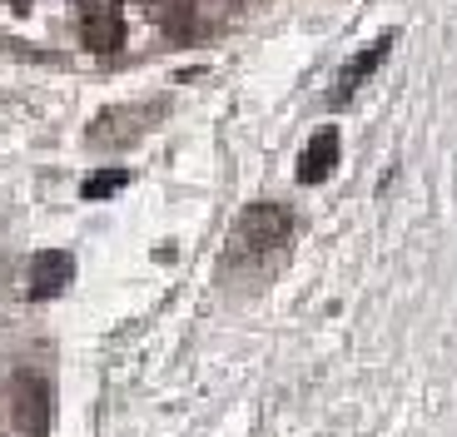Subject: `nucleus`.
<instances>
[{
    "instance_id": "nucleus-5",
    "label": "nucleus",
    "mask_w": 457,
    "mask_h": 437,
    "mask_svg": "<svg viewBox=\"0 0 457 437\" xmlns=\"http://www.w3.org/2000/svg\"><path fill=\"white\" fill-rule=\"evenodd\" d=\"M333 164H338V129H319V135L303 144V160H298V179L303 185H323L333 174Z\"/></svg>"
},
{
    "instance_id": "nucleus-2",
    "label": "nucleus",
    "mask_w": 457,
    "mask_h": 437,
    "mask_svg": "<svg viewBox=\"0 0 457 437\" xmlns=\"http://www.w3.org/2000/svg\"><path fill=\"white\" fill-rule=\"evenodd\" d=\"M239 249L244 253H269L294 234V218H288L284 204H249L239 214Z\"/></svg>"
},
{
    "instance_id": "nucleus-1",
    "label": "nucleus",
    "mask_w": 457,
    "mask_h": 437,
    "mask_svg": "<svg viewBox=\"0 0 457 437\" xmlns=\"http://www.w3.org/2000/svg\"><path fill=\"white\" fill-rule=\"evenodd\" d=\"M50 413H55V398H50V383L40 373H15L11 383V417L21 437H50Z\"/></svg>"
},
{
    "instance_id": "nucleus-9",
    "label": "nucleus",
    "mask_w": 457,
    "mask_h": 437,
    "mask_svg": "<svg viewBox=\"0 0 457 437\" xmlns=\"http://www.w3.org/2000/svg\"><path fill=\"white\" fill-rule=\"evenodd\" d=\"M125 185H129L125 169H100V174H90V179L80 185V194H85V199H110L114 189H125Z\"/></svg>"
},
{
    "instance_id": "nucleus-6",
    "label": "nucleus",
    "mask_w": 457,
    "mask_h": 437,
    "mask_svg": "<svg viewBox=\"0 0 457 437\" xmlns=\"http://www.w3.org/2000/svg\"><path fill=\"white\" fill-rule=\"evenodd\" d=\"M388 50H393V35H378V40L363 50V55L348 60V65H343V75H338V85H333V100H338V104L348 100V95H353L358 85H363L368 75H373V70L383 65V55H388Z\"/></svg>"
},
{
    "instance_id": "nucleus-8",
    "label": "nucleus",
    "mask_w": 457,
    "mask_h": 437,
    "mask_svg": "<svg viewBox=\"0 0 457 437\" xmlns=\"http://www.w3.org/2000/svg\"><path fill=\"white\" fill-rule=\"evenodd\" d=\"M149 21H160L164 30H184L189 15H195V0H145Z\"/></svg>"
},
{
    "instance_id": "nucleus-3",
    "label": "nucleus",
    "mask_w": 457,
    "mask_h": 437,
    "mask_svg": "<svg viewBox=\"0 0 457 437\" xmlns=\"http://www.w3.org/2000/svg\"><path fill=\"white\" fill-rule=\"evenodd\" d=\"M25 299L30 303H50V299H60L70 288V278H75V259H70L65 249H40V253H30V268H25Z\"/></svg>"
},
{
    "instance_id": "nucleus-7",
    "label": "nucleus",
    "mask_w": 457,
    "mask_h": 437,
    "mask_svg": "<svg viewBox=\"0 0 457 437\" xmlns=\"http://www.w3.org/2000/svg\"><path fill=\"white\" fill-rule=\"evenodd\" d=\"M85 45L95 50V55H114V50L125 45V21H120V11H90L85 15Z\"/></svg>"
},
{
    "instance_id": "nucleus-4",
    "label": "nucleus",
    "mask_w": 457,
    "mask_h": 437,
    "mask_svg": "<svg viewBox=\"0 0 457 437\" xmlns=\"http://www.w3.org/2000/svg\"><path fill=\"white\" fill-rule=\"evenodd\" d=\"M145 125H154L149 110H104L90 125V144H129Z\"/></svg>"
}]
</instances>
